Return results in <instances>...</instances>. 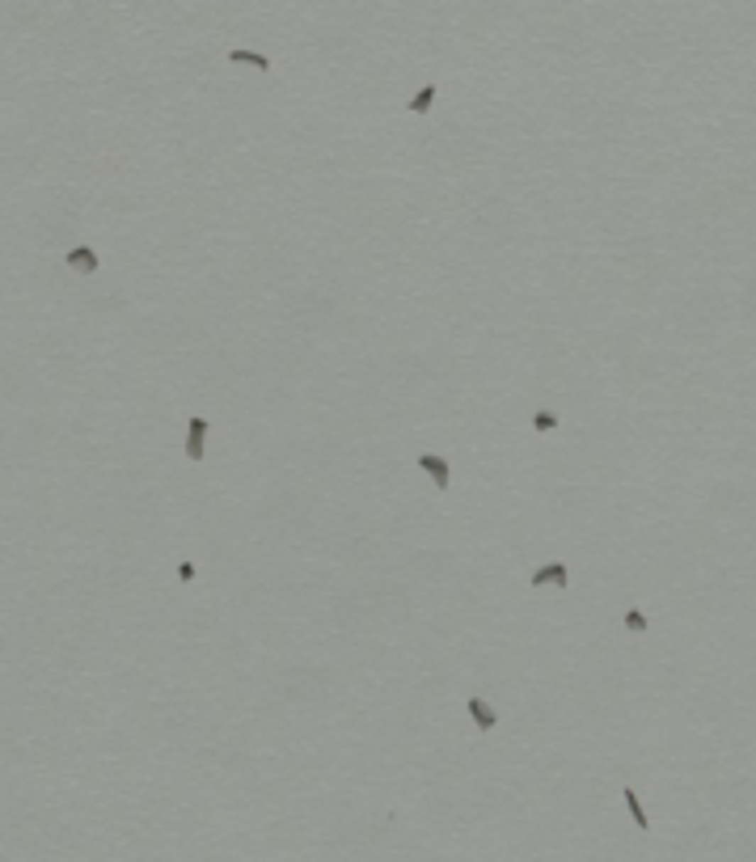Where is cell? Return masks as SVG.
<instances>
[{"label":"cell","instance_id":"1","mask_svg":"<svg viewBox=\"0 0 756 862\" xmlns=\"http://www.w3.org/2000/svg\"><path fill=\"white\" fill-rule=\"evenodd\" d=\"M203 435H207V419H190L186 423V457L190 461H203Z\"/></svg>","mask_w":756,"mask_h":862},{"label":"cell","instance_id":"2","mask_svg":"<svg viewBox=\"0 0 756 862\" xmlns=\"http://www.w3.org/2000/svg\"><path fill=\"white\" fill-rule=\"evenodd\" d=\"M419 465L427 469V474H431V478H435V486H439V491H448V486H452V474H448V461H444V457H435V452H422Z\"/></svg>","mask_w":756,"mask_h":862},{"label":"cell","instance_id":"3","mask_svg":"<svg viewBox=\"0 0 756 862\" xmlns=\"http://www.w3.org/2000/svg\"><path fill=\"white\" fill-rule=\"evenodd\" d=\"M68 266L81 271V275H93V271H97V254H93L89 246H77V250H68Z\"/></svg>","mask_w":756,"mask_h":862},{"label":"cell","instance_id":"4","mask_svg":"<svg viewBox=\"0 0 756 862\" xmlns=\"http://www.w3.org/2000/svg\"><path fill=\"white\" fill-rule=\"evenodd\" d=\"M566 579H571V575H566V567H562V562H549L545 571H537V575H532V588H541V584H558V588H566Z\"/></svg>","mask_w":756,"mask_h":862},{"label":"cell","instance_id":"5","mask_svg":"<svg viewBox=\"0 0 756 862\" xmlns=\"http://www.w3.org/2000/svg\"><path fill=\"white\" fill-rule=\"evenodd\" d=\"M469 714H473V723H478L482 731H491V727H495V710H491L482 697H469Z\"/></svg>","mask_w":756,"mask_h":862},{"label":"cell","instance_id":"6","mask_svg":"<svg viewBox=\"0 0 756 862\" xmlns=\"http://www.w3.org/2000/svg\"><path fill=\"white\" fill-rule=\"evenodd\" d=\"M229 60H233V64H250L258 72H270V60L258 55V51H241V47H237V51H229Z\"/></svg>","mask_w":756,"mask_h":862},{"label":"cell","instance_id":"7","mask_svg":"<svg viewBox=\"0 0 756 862\" xmlns=\"http://www.w3.org/2000/svg\"><path fill=\"white\" fill-rule=\"evenodd\" d=\"M621 799H625V807H630V816H634V824H638V829H651V820H647V812H642V803H638V795H634V790H630V786H625V790H621Z\"/></svg>","mask_w":756,"mask_h":862},{"label":"cell","instance_id":"8","mask_svg":"<svg viewBox=\"0 0 756 862\" xmlns=\"http://www.w3.org/2000/svg\"><path fill=\"white\" fill-rule=\"evenodd\" d=\"M431 102H435V85L419 89V93L410 97V110H415V114H427V110H431Z\"/></svg>","mask_w":756,"mask_h":862},{"label":"cell","instance_id":"9","mask_svg":"<svg viewBox=\"0 0 756 862\" xmlns=\"http://www.w3.org/2000/svg\"><path fill=\"white\" fill-rule=\"evenodd\" d=\"M532 427H537V431H554V427H558V415H549V410H537Z\"/></svg>","mask_w":756,"mask_h":862},{"label":"cell","instance_id":"10","mask_svg":"<svg viewBox=\"0 0 756 862\" xmlns=\"http://www.w3.org/2000/svg\"><path fill=\"white\" fill-rule=\"evenodd\" d=\"M625 626H630V630H647V617H642V613H634V609H630V613H625Z\"/></svg>","mask_w":756,"mask_h":862}]
</instances>
